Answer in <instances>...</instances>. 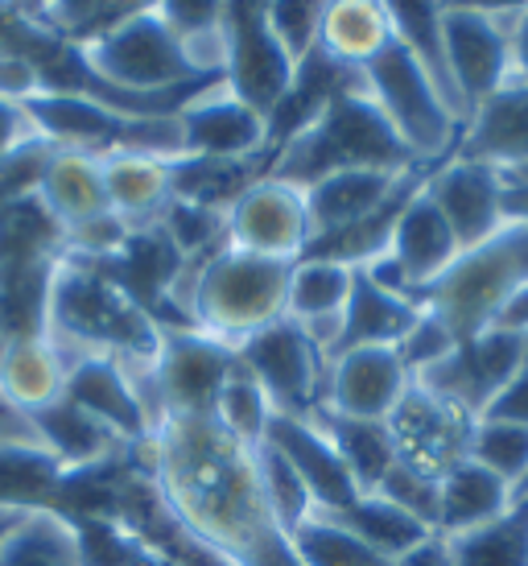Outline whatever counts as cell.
<instances>
[{"instance_id":"1","label":"cell","mask_w":528,"mask_h":566,"mask_svg":"<svg viewBox=\"0 0 528 566\" xmlns=\"http://www.w3.org/2000/svg\"><path fill=\"white\" fill-rule=\"evenodd\" d=\"M133 451H140L137 468L157 484L178 525L228 566L277 525L261 496L256 451L240 447L211 413L166 418Z\"/></svg>"},{"instance_id":"2","label":"cell","mask_w":528,"mask_h":566,"mask_svg":"<svg viewBox=\"0 0 528 566\" xmlns=\"http://www.w3.org/2000/svg\"><path fill=\"white\" fill-rule=\"evenodd\" d=\"M50 344L71 356H112L120 364H154L166 331L104 265L59 256L46 302Z\"/></svg>"},{"instance_id":"3","label":"cell","mask_w":528,"mask_h":566,"mask_svg":"<svg viewBox=\"0 0 528 566\" xmlns=\"http://www.w3.org/2000/svg\"><path fill=\"white\" fill-rule=\"evenodd\" d=\"M289 269L294 265L268 261L223 240L219 249L182 261L170 302L182 311L187 327L211 335L219 344L240 347L256 331L285 318Z\"/></svg>"},{"instance_id":"4","label":"cell","mask_w":528,"mask_h":566,"mask_svg":"<svg viewBox=\"0 0 528 566\" xmlns=\"http://www.w3.org/2000/svg\"><path fill=\"white\" fill-rule=\"evenodd\" d=\"M418 161L409 158L401 137L392 133L384 112L363 92V80H351L347 87L327 99V108L314 116L297 137L277 149L268 161V174L294 187H310L335 170H413Z\"/></svg>"},{"instance_id":"5","label":"cell","mask_w":528,"mask_h":566,"mask_svg":"<svg viewBox=\"0 0 528 566\" xmlns=\"http://www.w3.org/2000/svg\"><path fill=\"white\" fill-rule=\"evenodd\" d=\"M528 285V223L508 220L492 240H483L479 249H466L430 290L425 306L437 318H446V327L458 339H471L487 331L508 306L516 290Z\"/></svg>"},{"instance_id":"6","label":"cell","mask_w":528,"mask_h":566,"mask_svg":"<svg viewBox=\"0 0 528 566\" xmlns=\"http://www.w3.org/2000/svg\"><path fill=\"white\" fill-rule=\"evenodd\" d=\"M359 80L421 170H434L446 158H454L458 137H463V120L446 108V99L437 95L430 75L397 38L359 71Z\"/></svg>"},{"instance_id":"7","label":"cell","mask_w":528,"mask_h":566,"mask_svg":"<svg viewBox=\"0 0 528 566\" xmlns=\"http://www.w3.org/2000/svg\"><path fill=\"white\" fill-rule=\"evenodd\" d=\"M525 4H442V38L466 120L516 80L513 30Z\"/></svg>"},{"instance_id":"8","label":"cell","mask_w":528,"mask_h":566,"mask_svg":"<svg viewBox=\"0 0 528 566\" xmlns=\"http://www.w3.org/2000/svg\"><path fill=\"white\" fill-rule=\"evenodd\" d=\"M235 360L256 377L273 413L314 418L323 409L327 356L318 352V344L297 327L294 318H281L273 327L256 331L252 339L235 347Z\"/></svg>"},{"instance_id":"9","label":"cell","mask_w":528,"mask_h":566,"mask_svg":"<svg viewBox=\"0 0 528 566\" xmlns=\"http://www.w3.org/2000/svg\"><path fill=\"white\" fill-rule=\"evenodd\" d=\"M223 30H228L223 87L268 120L285 104V95L294 92L297 63L268 30L264 4H223Z\"/></svg>"},{"instance_id":"10","label":"cell","mask_w":528,"mask_h":566,"mask_svg":"<svg viewBox=\"0 0 528 566\" xmlns=\"http://www.w3.org/2000/svg\"><path fill=\"white\" fill-rule=\"evenodd\" d=\"M310 216L306 195L294 182H281L273 174H261L232 207H228V244L268 261L294 265L310 252Z\"/></svg>"},{"instance_id":"11","label":"cell","mask_w":528,"mask_h":566,"mask_svg":"<svg viewBox=\"0 0 528 566\" xmlns=\"http://www.w3.org/2000/svg\"><path fill=\"white\" fill-rule=\"evenodd\" d=\"M232 368H235V347L219 344V339H211V335H202L194 327L166 331L154 364L157 397H161L166 418L215 413V397Z\"/></svg>"},{"instance_id":"12","label":"cell","mask_w":528,"mask_h":566,"mask_svg":"<svg viewBox=\"0 0 528 566\" xmlns=\"http://www.w3.org/2000/svg\"><path fill=\"white\" fill-rule=\"evenodd\" d=\"M471 430H475V418L446 406L418 380L409 385V394L401 397V406L392 409L389 418L397 459L430 480H442L454 463H463L471 451Z\"/></svg>"},{"instance_id":"13","label":"cell","mask_w":528,"mask_h":566,"mask_svg":"<svg viewBox=\"0 0 528 566\" xmlns=\"http://www.w3.org/2000/svg\"><path fill=\"white\" fill-rule=\"evenodd\" d=\"M409 368L397 347H347L327 360V389L318 413H339L359 422H389L409 394Z\"/></svg>"},{"instance_id":"14","label":"cell","mask_w":528,"mask_h":566,"mask_svg":"<svg viewBox=\"0 0 528 566\" xmlns=\"http://www.w3.org/2000/svg\"><path fill=\"white\" fill-rule=\"evenodd\" d=\"M187 158L202 161H264L273 154L268 145V120L252 112L244 99H235L223 83L207 87L178 112Z\"/></svg>"},{"instance_id":"15","label":"cell","mask_w":528,"mask_h":566,"mask_svg":"<svg viewBox=\"0 0 528 566\" xmlns=\"http://www.w3.org/2000/svg\"><path fill=\"white\" fill-rule=\"evenodd\" d=\"M425 195L446 216L458 249H479L504 228V174L496 166L466 158H446L425 174Z\"/></svg>"},{"instance_id":"16","label":"cell","mask_w":528,"mask_h":566,"mask_svg":"<svg viewBox=\"0 0 528 566\" xmlns=\"http://www.w3.org/2000/svg\"><path fill=\"white\" fill-rule=\"evenodd\" d=\"M421 170V166H413ZM413 170H335L302 190L306 195V216H310V249H323L330 240L347 237L351 228L368 223L401 190V182Z\"/></svg>"},{"instance_id":"17","label":"cell","mask_w":528,"mask_h":566,"mask_svg":"<svg viewBox=\"0 0 528 566\" xmlns=\"http://www.w3.org/2000/svg\"><path fill=\"white\" fill-rule=\"evenodd\" d=\"M66 401L92 413L95 422H104L128 447L154 434L128 368L112 356H71L66 360Z\"/></svg>"},{"instance_id":"18","label":"cell","mask_w":528,"mask_h":566,"mask_svg":"<svg viewBox=\"0 0 528 566\" xmlns=\"http://www.w3.org/2000/svg\"><path fill=\"white\" fill-rule=\"evenodd\" d=\"M351 285H356V265L335 261V256H302L289 269L285 318H294L327 360L339 352L342 311L351 302Z\"/></svg>"},{"instance_id":"19","label":"cell","mask_w":528,"mask_h":566,"mask_svg":"<svg viewBox=\"0 0 528 566\" xmlns=\"http://www.w3.org/2000/svg\"><path fill=\"white\" fill-rule=\"evenodd\" d=\"M264 442H273L281 455L294 463L297 475H302L306 488H310L314 504H318L323 513H339V509H347V504L359 496L356 480H351V472H347L342 455L335 451L327 426L318 422V413H314V418L273 413L268 439Z\"/></svg>"},{"instance_id":"20","label":"cell","mask_w":528,"mask_h":566,"mask_svg":"<svg viewBox=\"0 0 528 566\" xmlns=\"http://www.w3.org/2000/svg\"><path fill=\"white\" fill-rule=\"evenodd\" d=\"M454 158L496 166L499 174L528 170V83L513 80L499 87L463 125Z\"/></svg>"},{"instance_id":"21","label":"cell","mask_w":528,"mask_h":566,"mask_svg":"<svg viewBox=\"0 0 528 566\" xmlns=\"http://www.w3.org/2000/svg\"><path fill=\"white\" fill-rule=\"evenodd\" d=\"M389 252L401 261V269L409 273V282L421 290V302H425V290L446 273V269L463 256L458 249V237L451 232L446 216L434 207V199L425 195V182L421 190L404 203L401 220L392 228Z\"/></svg>"},{"instance_id":"22","label":"cell","mask_w":528,"mask_h":566,"mask_svg":"<svg viewBox=\"0 0 528 566\" xmlns=\"http://www.w3.org/2000/svg\"><path fill=\"white\" fill-rule=\"evenodd\" d=\"M104 174V195H108V211L128 228H149L161 220V211L173 199V170L170 161L149 158V154H133V149H116L99 158Z\"/></svg>"},{"instance_id":"23","label":"cell","mask_w":528,"mask_h":566,"mask_svg":"<svg viewBox=\"0 0 528 566\" xmlns=\"http://www.w3.org/2000/svg\"><path fill=\"white\" fill-rule=\"evenodd\" d=\"M33 430L42 447L50 451V459L63 468V475H78V472H95L104 463H116L120 455H128L133 447L125 439H116L108 426L95 422L92 413H83L71 401H54L50 409L33 413L30 418Z\"/></svg>"},{"instance_id":"24","label":"cell","mask_w":528,"mask_h":566,"mask_svg":"<svg viewBox=\"0 0 528 566\" xmlns=\"http://www.w3.org/2000/svg\"><path fill=\"white\" fill-rule=\"evenodd\" d=\"M516 509V488L499 475L479 468L475 459L454 463L437 480V537H454L466 530H479L487 521H499Z\"/></svg>"},{"instance_id":"25","label":"cell","mask_w":528,"mask_h":566,"mask_svg":"<svg viewBox=\"0 0 528 566\" xmlns=\"http://www.w3.org/2000/svg\"><path fill=\"white\" fill-rule=\"evenodd\" d=\"M0 394L9 406L21 409L25 418L50 409L66 397V360L63 352L50 344V335L33 339H13L0 364Z\"/></svg>"},{"instance_id":"26","label":"cell","mask_w":528,"mask_h":566,"mask_svg":"<svg viewBox=\"0 0 528 566\" xmlns=\"http://www.w3.org/2000/svg\"><path fill=\"white\" fill-rule=\"evenodd\" d=\"M392 42V21L384 4L372 0H335L323 13L318 54L342 71H363Z\"/></svg>"},{"instance_id":"27","label":"cell","mask_w":528,"mask_h":566,"mask_svg":"<svg viewBox=\"0 0 528 566\" xmlns=\"http://www.w3.org/2000/svg\"><path fill=\"white\" fill-rule=\"evenodd\" d=\"M0 566H92L78 521L63 509H30L0 546Z\"/></svg>"},{"instance_id":"28","label":"cell","mask_w":528,"mask_h":566,"mask_svg":"<svg viewBox=\"0 0 528 566\" xmlns=\"http://www.w3.org/2000/svg\"><path fill=\"white\" fill-rule=\"evenodd\" d=\"M42 203L50 207L54 220L63 223V232L108 216V195H104L99 158L54 145V158H50L46 178H42Z\"/></svg>"},{"instance_id":"29","label":"cell","mask_w":528,"mask_h":566,"mask_svg":"<svg viewBox=\"0 0 528 566\" xmlns=\"http://www.w3.org/2000/svg\"><path fill=\"white\" fill-rule=\"evenodd\" d=\"M335 517H339L351 534L363 537L380 558H389L392 566L437 537L425 521H418L413 513L397 509V504L384 501L380 492H359L356 501L347 504V509H339Z\"/></svg>"},{"instance_id":"30","label":"cell","mask_w":528,"mask_h":566,"mask_svg":"<svg viewBox=\"0 0 528 566\" xmlns=\"http://www.w3.org/2000/svg\"><path fill=\"white\" fill-rule=\"evenodd\" d=\"M418 315H421V306L376 290V285L356 269L351 302H347V311H342L339 352H347V347H397L404 339V331L418 323Z\"/></svg>"},{"instance_id":"31","label":"cell","mask_w":528,"mask_h":566,"mask_svg":"<svg viewBox=\"0 0 528 566\" xmlns=\"http://www.w3.org/2000/svg\"><path fill=\"white\" fill-rule=\"evenodd\" d=\"M392 21V38L401 42L418 66L430 75V83L437 87V95L446 99V108L466 125L463 99L454 92L451 63H446V38H442V4H384Z\"/></svg>"},{"instance_id":"32","label":"cell","mask_w":528,"mask_h":566,"mask_svg":"<svg viewBox=\"0 0 528 566\" xmlns=\"http://www.w3.org/2000/svg\"><path fill=\"white\" fill-rule=\"evenodd\" d=\"M318 422L327 426L330 442L359 492H376L380 480L397 468V442L389 434V422H359V418H339V413H318Z\"/></svg>"},{"instance_id":"33","label":"cell","mask_w":528,"mask_h":566,"mask_svg":"<svg viewBox=\"0 0 528 566\" xmlns=\"http://www.w3.org/2000/svg\"><path fill=\"white\" fill-rule=\"evenodd\" d=\"M442 542L454 566H528V496H520L513 513L499 521Z\"/></svg>"},{"instance_id":"34","label":"cell","mask_w":528,"mask_h":566,"mask_svg":"<svg viewBox=\"0 0 528 566\" xmlns=\"http://www.w3.org/2000/svg\"><path fill=\"white\" fill-rule=\"evenodd\" d=\"M63 468L46 447H0V504L13 509H59Z\"/></svg>"},{"instance_id":"35","label":"cell","mask_w":528,"mask_h":566,"mask_svg":"<svg viewBox=\"0 0 528 566\" xmlns=\"http://www.w3.org/2000/svg\"><path fill=\"white\" fill-rule=\"evenodd\" d=\"M285 537H289L302 566H392L363 537L351 534L335 513H323V509L310 521H302L297 530H289Z\"/></svg>"},{"instance_id":"36","label":"cell","mask_w":528,"mask_h":566,"mask_svg":"<svg viewBox=\"0 0 528 566\" xmlns=\"http://www.w3.org/2000/svg\"><path fill=\"white\" fill-rule=\"evenodd\" d=\"M228 434H232L240 447H249L256 451L264 439H268V422H273V406H268V397L264 389L256 385L244 364L235 360V368L228 373L223 380V389L215 397V413H211Z\"/></svg>"},{"instance_id":"37","label":"cell","mask_w":528,"mask_h":566,"mask_svg":"<svg viewBox=\"0 0 528 566\" xmlns=\"http://www.w3.org/2000/svg\"><path fill=\"white\" fill-rule=\"evenodd\" d=\"M256 480H261V496H264V504H268V517L277 521L285 534L318 513V504H314L306 480L297 475V468L281 455L273 442H261V447H256Z\"/></svg>"},{"instance_id":"38","label":"cell","mask_w":528,"mask_h":566,"mask_svg":"<svg viewBox=\"0 0 528 566\" xmlns=\"http://www.w3.org/2000/svg\"><path fill=\"white\" fill-rule=\"evenodd\" d=\"M466 459H475L479 468L499 475L504 484H513L516 492L528 480V426L516 422H487L479 418L471 430V451Z\"/></svg>"},{"instance_id":"39","label":"cell","mask_w":528,"mask_h":566,"mask_svg":"<svg viewBox=\"0 0 528 566\" xmlns=\"http://www.w3.org/2000/svg\"><path fill=\"white\" fill-rule=\"evenodd\" d=\"M323 13L327 4H294V0H268L264 4V21L273 38L281 42V50L294 59L297 66L310 63L323 42Z\"/></svg>"},{"instance_id":"40","label":"cell","mask_w":528,"mask_h":566,"mask_svg":"<svg viewBox=\"0 0 528 566\" xmlns=\"http://www.w3.org/2000/svg\"><path fill=\"white\" fill-rule=\"evenodd\" d=\"M50 158H54V145L46 137H30L25 145H17L13 154H4L0 158V207L42 195Z\"/></svg>"},{"instance_id":"41","label":"cell","mask_w":528,"mask_h":566,"mask_svg":"<svg viewBox=\"0 0 528 566\" xmlns=\"http://www.w3.org/2000/svg\"><path fill=\"white\" fill-rule=\"evenodd\" d=\"M458 344H463V339L446 327V318H437L430 306H421L418 323L404 331V339L397 344V352H401L409 377H421V373H430V368L442 364L446 356H454Z\"/></svg>"},{"instance_id":"42","label":"cell","mask_w":528,"mask_h":566,"mask_svg":"<svg viewBox=\"0 0 528 566\" xmlns=\"http://www.w3.org/2000/svg\"><path fill=\"white\" fill-rule=\"evenodd\" d=\"M376 492H380L384 501L397 504V509H404V513H413L418 521H425L437 534V480L413 472V468H404L401 459H397V468L380 480Z\"/></svg>"},{"instance_id":"43","label":"cell","mask_w":528,"mask_h":566,"mask_svg":"<svg viewBox=\"0 0 528 566\" xmlns=\"http://www.w3.org/2000/svg\"><path fill=\"white\" fill-rule=\"evenodd\" d=\"M157 13L173 30L178 42H190V38L223 25V4H182V0H170V4H157Z\"/></svg>"},{"instance_id":"44","label":"cell","mask_w":528,"mask_h":566,"mask_svg":"<svg viewBox=\"0 0 528 566\" xmlns=\"http://www.w3.org/2000/svg\"><path fill=\"white\" fill-rule=\"evenodd\" d=\"M232 566H302L297 563L294 546H289V537H285V530H264L256 542H252L249 551H240L232 558Z\"/></svg>"},{"instance_id":"45","label":"cell","mask_w":528,"mask_h":566,"mask_svg":"<svg viewBox=\"0 0 528 566\" xmlns=\"http://www.w3.org/2000/svg\"><path fill=\"white\" fill-rule=\"evenodd\" d=\"M30 137H38V128H33L25 104H17V99H4V95H0V158L13 154L17 145H25Z\"/></svg>"},{"instance_id":"46","label":"cell","mask_w":528,"mask_h":566,"mask_svg":"<svg viewBox=\"0 0 528 566\" xmlns=\"http://www.w3.org/2000/svg\"><path fill=\"white\" fill-rule=\"evenodd\" d=\"M0 447H42L33 422L21 409L9 406V397L0 394Z\"/></svg>"},{"instance_id":"47","label":"cell","mask_w":528,"mask_h":566,"mask_svg":"<svg viewBox=\"0 0 528 566\" xmlns=\"http://www.w3.org/2000/svg\"><path fill=\"white\" fill-rule=\"evenodd\" d=\"M492 327H508V331H520V335H528V285H525V290H516L513 298H508V306L499 311V318L492 323Z\"/></svg>"},{"instance_id":"48","label":"cell","mask_w":528,"mask_h":566,"mask_svg":"<svg viewBox=\"0 0 528 566\" xmlns=\"http://www.w3.org/2000/svg\"><path fill=\"white\" fill-rule=\"evenodd\" d=\"M513 75L528 83V4L520 9V21L513 30Z\"/></svg>"},{"instance_id":"49","label":"cell","mask_w":528,"mask_h":566,"mask_svg":"<svg viewBox=\"0 0 528 566\" xmlns=\"http://www.w3.org/2000/svg\"><path fill=\"white\" fill-rule=\"evenodd\" d=\"M397 566H454L451 554H446V542L442 537H434V542H425L421 551H413L409 558H401Z\"/></svg>"},{"instance_id":"50","label":"cell","mask_w":528,"mask_h":566,"mask_svg":"<svg viewBox=\"0 0 528 566\" xmlns=\"http://www.w3.org/2000/svg\"><path fill=\"white\" fill-rule=\"evenodd\" d=\"M9 344H13V339H9V327H4V318H0V364H4V352H9Z\"/></svg>"},{"instance_id":"51","label":"cell","mask_w":528,"mask_h":566,"mask_svg":"<svg viewBox=\"0 0 528 566\" xmlns=\"http://www.w3.org/2000/svg\"><path fill=\"white\" fill-rule=\"evenodd\" d=\"M520 496H528V480H525V488H520V492H516V501H520Z\"/></svg>"}]
</instances>
